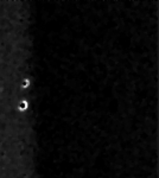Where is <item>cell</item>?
Segmentation results:
<instances>
[{
    "label": "cell",
    "instance_id": "obj_1",
    "mask_svg": "<svg viewBox=\"0 0 159 178\" xmlns=\"http://www.w3.org/2000/svg\"><path fill=\"white\" fill-rule=\"evenodd\" d=\"M27 106H29V103H27V101H22L20 103H19V106H18V109L19 111H22V112H24V111H26L27 109Z\"/></svg>",
    "mask_w": 159,
    "mask_h": 178
},
{
    "label": "cell",
    "instance_id": "obj_2",
    "mask_svg": "<svg viewBox=\"0 0 159 178\" xmlns=\"http://www.w3.org/2000/svg\"><path fill=\"white\" fill-rule=\"evenodd\" d=\"M30 86V80H27V78H25L24 81L22 82V88H27Z\"/></svg>",
    "mask_w": 159,
    "mask_h": 178
}]
</instances>
